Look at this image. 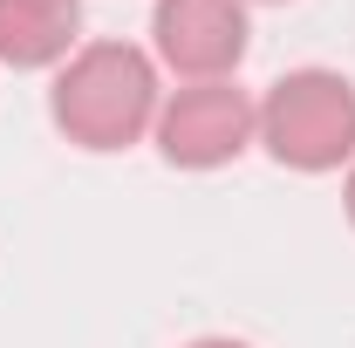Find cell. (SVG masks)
<instances>
[{"instance_id":"cell-5","label":"cell","mask_w":355,"mask_h":348,"mask_svg":"<svg viewBox=\"0 0 355 348\" xmlns=\"http://www.w3.org/2000/svg\"><path fill=\"white\" fill-rule=\"evenodd\" d=\"M83 48V0H0V69H62Z\"/></svg>"},{"instance_id":"cell-2","label":"cell","mask_w":355,"mask_h":348,"mask_svg":"<svg viewBox=\"0 0 355 348\" xmlns=\"http://www.w3.org/2000/svg\"><path fill=\"white\" fill-rule=\"evenodd\" d=\"M260 150L280 171L328 177L355 164V82L342 69H287L260 96Z\"/></svg>"},{"instance_id":"cell-7","label":"cell","mask_w":355,"mask_h":348,"mask_svg":"<svg viewBox=\"0 0 355 348\" xmlns=\"http://www.w3.org/2000/svg\"><path fill=\"white\" fill-rule=\"evenodd\" d=\"M342 212H349V225H355V164H349V177H342Z\"/></svg>"},{"instance_id":"cell-3","label":"cell","mask_w":355,"mask_h":348,"mask_svg":"<svg viewBox=\"0 0 355 348\" xmlns=\"http://www.w3.org/2000/svg\"><path fill=\"white\" fill-rule=\"evenodd\" d=\"M150 143L171 171H225L260 143V96L239 82H178L164 89Z\"/></svg>"},{"instance_id":"cell-4","label":"cell","mask_w":355,"mask_h":348,"mask_svg":"<svg viewBox=\"0 0 355 348\" xmlns=\"http://www.w3.org/2000/svg\"><path fill=\"white\" fill-rule=\"evenodd\" d=\"M253 42L246 0H157L150 7V62L178 82H232Z\"/></svg>"},{"instance_id":"cell-6","label":"cell","mask_w":355,"mask_h":348,"mask_svg":"<svg viewBox=\"0 0 355 348\" xmlns=\"http://www.w3.org/2000/svg\"><path fill=\"white\" fill-rule=\"evenodd\" d=\"M184 348H253V342H232V335H198V342H184Z\"/></svg>"},{"instance_id":"cell-8","label":"cell","mask_w":355,"mask_h":348,"mask_svg":"<svg viewBox=\"0 0 355 348\" xmlns=\"http://www.w3.org/2000/svg\"><path fill=\"white\" fill-rule=\"evenodd\" d=\"M246 7H280V0H246Z\"/></svg>"},{"instance_id":"cell-1","label":"cell","mask_w":355,"mask_h":348,"mask_svg":"<svg viewBox=\"0 0 355 348\" xmlns=\"http://www.w3.org/2000/svg\"><path fill=\"white\" fill-rule=\"evenodd\" d=\"M164 110V69L137 42H83L48 82V123L89 157L130 150Z\"/></svg>"}]
</instances>
